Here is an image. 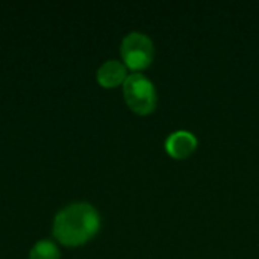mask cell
<instances>
[{
	"instance_id": "1",
	"label": "cell",
	"mask_w": 259,
	"mask_h": 259,
	"mask_svg": "<svg viewBox=\"0 0 259 259\" xmlns=\"http://www.w3.org/2000/svg\"><path fill=\"white\" fill-rule=\"evenodd\" d=\"M100 229V215L97 209L77 202L61 209L53 223V237L64 246L77 247L90 241Z\"/></svg>"
},
{
	"instance_id": "2",
	"label": "cell",
	"mask_w": 259,
	"mask_h": 259,
	"mask_svg": "<svg viewBox=\"0 0 259 259\" xmlns=\"http://www.w3.org/2000/svg\"><path fill=\"white\" fill-rule=\"evenodd\" d=\"M126 105L138 115H147L156 108V90L153 82L143 73H131L123 83Z\"/></svg>"
},
{
	"instance_id": "3",
	"label": "cell",
	"mask_w": 259,
	"mask_h": 259,
	"mask_svg": "<svg viewBox=\"0 0 259 259\" xmlns=\"http://www.w3.org/2000/svg\"><path fill=\"white\" fill-rule=\"evenodd\" d=\"M123 64L132 71L138 73L140 70L147 68L153 61V42L152 39L141 32L127 33L120 46Z\"/></svg>"
},
{
	"instance_id": "4",
	"label": "cell",
	"mask_w": 259,
	"mask_h": 259,
	"mask_svg": "<svg viewBox=\"0 0 259 259\" xmlns=\"http://www.w3.org/2000/svg\"><path fill=\"white\" fill-rule=\"evenodd\" d=\"M197 138L190 131L171 132L165 140V150L175 159H185L197 149Z\"/></svg>"
},
{
	"instance_id": "5",
	"label": "cell",
	"mask_w": 259,
	"mask_h": 259,
	"mask_svg": "<svg viewBox=\"0 0 259 259\" xmlns=\"http://www.w3.org/2000/svg\"><path fill=\"white\" fill-rule=\"evenodd\" d=\"M127 76V67L117 59L106 61L97 70V82L103 88H115L123 85Z\"/></svg>"
},
{
	"instance_id": "6",
	"label": "cell",
	"mask_w": 259,
	"mask_h": 259,
	"mask_svg": "<svg viewBox=\"0 0 259 259\" xmlns=\"http://www.w3.org/2000/svg\"><path fill=\"white\" fill-rule=\"evenodd\" d=\"M61 253L59 249L56 247L55 243L49 241V240H41L38 241L32 249H30V255L29 259H59Z\"/></svg>"
}]
</instances>
